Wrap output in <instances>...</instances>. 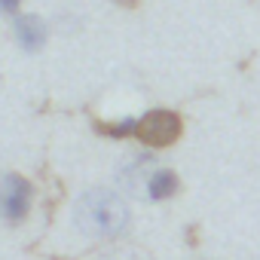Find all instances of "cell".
Returning <instances> with one entry per match:
<instances>
[{"mask_svg":"<svg viewBox=\"0 0 260 260\" xmlns=\"http://www.w3.org/2000/svg\"><path fill=\"white\" fill-rule=\"evenodd\" d=\"M128 205L113 190H89L74 208L77 226L92 239H116L128 226Z\"/></svg>","mask_w":260,"mask_h":260,"instance_id":"6da1fadb","label":"cell"},{"mask_svg":"<svg viewBox=\"0 0 260 260\" xmlns=\"http://www.w3.org/2000/svg\"><path fill=\"white\" fill-rule=\"evenodd\" d=\"M138 141L147 147H169L181 135V119L172 110H150L138 119Z\"/></svg>","mask_w":260,"mask_h":260,"instance_id":"7a4b0ae2","label":"cell"},{"mask_svg":"<svg viewBox=\"0 0 260 260\" xmlns=\"http://www.w3.org/2000/svg\"><path fill=\"white\" fill-rule=\"evenodd\" d=\"M31 184L22 175H4L0 181V214L7 223H19L28 211H31Z\"/></svg>","mask_w":260,"mask_h":260,"instance_id":"3957f363","label":"cell"},{"mask_svg":"<svg viewBox=\"0 0 260 260\" xmlns=\"http://www.w3.org/2000/svg\"><path fill=\"white\" fill-rule=\"evenodd\" d=\"M46 34H49V28H46V22L40 19V16H16L13 19V37H16V43L25 49V52H37V49H43V43H46Z\"/></svg>","mask_w":260,"mask_h":260,"instance_id":"277c9868","label":"cell"},{"mask_svg":"<svg viewBox=\"0 0 260 260\" xmlns=\"http://www.w3.org/2000/svg\"><path fill=\"white\" fill-rule=\"evenodd\" d=\"M144 190H147V196L156 199V202H159V199H169V196L178 193V178H175L172 169H153V172L147 175Z\"/></svg>","mask_w":260,"mask_h":260,"instance_id":"5b68a950","label":"cell"},{"mask_svg":"<svg viewBox=\"0 0 260 260\" xmlns=\"http://www.w3.org/2000/svg\"><path fill=\"white\" fill-rule=\"evenodd\" d=\"M107 132H110V135H116V138H122V135H135V132H138V119H135V116L119 119L116 125H110V128H107Z\"/></svg>","mask_w":260,"mask_h":260,"instance_id":"8992f818","label":"cell"},{"mask_svg":"<svg viewBox=\"0 0 260 260\" xmlns=\"http://www.w3.org/2000/svg\"><path fill=\"white\" fill-rule=\"evenodd\" d=\"M19 7H22V0H0V13H10L13 16Z\"/></svg>","mask_w":260,"mask_h":260,"instance_id":"52a82bcc","label":"cell"}]
</instances>
